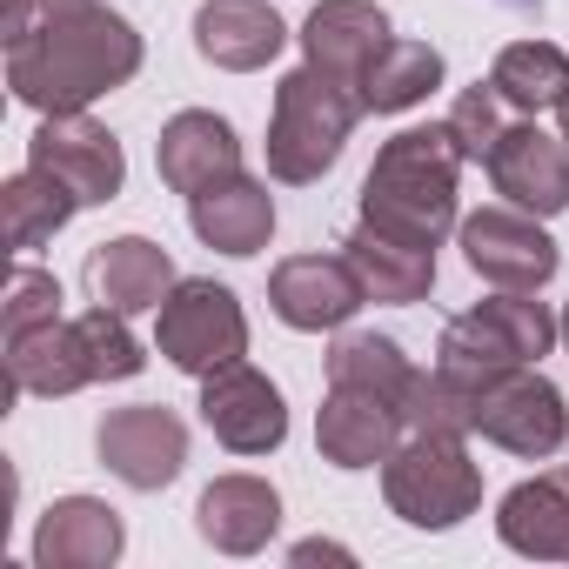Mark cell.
<instances>
[{"instance_id": "1", "label": "cell", "mask_w": 569, "mask_h": 569, "mask_svg": "<svg viewBox=\"0 0 569 569\" xmlns=\"http://www.w3.org/2000/svg\"><path fill=\"white\" fill-rule=\"evenodd\" d=\"M141 74V34L108 0H34V28L8 41V88L34 114H74Z\"/></svg>"}, {"instance_id": "2", "label": "cell", "mask_w": 569, "mask_h": 569, "mask_svg": "<svg viewBox=\"0 0 569 569\" xmlns=\"http://www.w3.org/2000/svg\"><path fill=\"white\" fill-rule=\"evenodd\" d=\"M456 181H462V148H456L449 121L402 128L396 141H382L376 168L362 174V221L382 234H402L416 248H442V234L462 221Z\"/></svg>"}, {"instance_id": "3", "label": "cell", "mask_w": 569, "mask_h": 569, "mask_svg": "<svg viewBox=\"0 0 569 569\" xmlns=\"http://www.w3.org/2000/svg\"><path fill=\"white\" fill-rule=\"evenodd\" d=\"M362 114L369 108H362L356 81H336V74H322L309 61L296 74H281L274 81V108H268V174L289 181V188L322 181L342 161V148H349Z\"/></svg>"}, {"instance_id": "4", "label": "cell", "mask_w": 569, "mask_h": 569, "mask_svg": "<svg viewBox=\"0 0 569 569\" xmlns=\"http://www.w3.org/2000/svg\"><path fill=\"white\" fill-rule=\"evenodd\" d=\"M556 342H562V316H549V302H536V289H496L489 302H469L462 316L442 322L436 369L456 382H482L496 369L542 362Z\"/></svg>"}, {"instance_id": "5", "label": "cell", "mask_w": 569, "mask_h": 569, "mask_svg": "<svg viewBox=\"0 0 569 569\" xmlns=\"http://www.w3.org/2000/svg\"><path fill=\"white\" fill-rule=\"evenodd\" d=\"M382 502L409 529H456L462 516L482 509V469L469 462L462 436L409 429L396 442V456L382 462Z\"/></svg>"}, {"instance_id": "6", "label": "cell", "mask_w": 569, "mask_h": 569, "mask_svg": "<svg viewBox=\"0 0 569 569\" xmlns=\"http://www.w3.org/2000/svg\"><path fill=\"white\" fill-rule=\"evenodd\" d=\"M469 436H482L522 462H542L569 442V402L536 362L496 369V376L469 382Z\"/></svg>"}, {"instance_id": "7", "label": "cell", "mask_w": 569, "mask_h": 569, "mask_svg": "<svg viewBox=\"0 0 569 569\" xmlns=\"http://www.w3.org/2000/svg\"><path fill=\"white\" fill-rule=\"evenodd\" d=\"M154 349L181 369V376H214L228 362L248 356V316H241V296L228 289V281H174L168 302L154 309Z\"/></svg>"}, {"instance_id": "8", "label": "cell", "mask_w": 569, "mask_h": 569, "mask_svg": "<svg viewBox=\"0 0 569 569\" xmlns=\"http://www.w3.org/2000/svg\"><path fill=\"white\" fill-rule=\"evenodd\" d=\"M28 168L54 174L81 208H108L128 181V154L114 141V128H101L88 108L74 114H41L34 141H28Z\"/></svg>"}, {"instance_id": "9", "label": "cell", "mask_w": 569, "mask_h": 569, "mask_svg": "<svg viewBox=\"0 0 569 569\" xmlns=\"http://www.w3.org/2000/svg\"><path fill=\"white\" fill-rule=\"evenodd\" d=\"M456 234H462V261L489 281V289H542V281L556 274V261H562V248L549 241L542 214H522L509 201L462 214Z\"/></svg>"}, {"instance_id": "10", "label": "cell", "mask_w": 569, "mask_h": 569, "mask_svg": "<svg viewBox=\"0 0 569 569\" xmlns=\"http://www.w3.org/2000/svg\"><path fill=\"white\" fill-rule=\"evenodd\" d=\"M94 456L108 476H121L128 489L154 496L181 476L188 462V422L161 402H134V409H108L94 429Z\"/></svg>"}, {"instance_id": "11", "label": "cell", "mask_w": 569, "mask_h": 569, "mask_svg": "<svg viewBox=\"0 0 569 569\" xmlns=\"http://www.w3.org/2000/svg\"><path fill=\"white\" fill-rule=\"evenodd\" d=\"M201 422L234 456H268V449L289 442V402H281V389L248 356L201 376Z\"/></svg>"}, {"instance_id": "12", "label": "cell", "mask_w": 569, "mask_h": 569, "mask_svg": "<svg viewBox=\"0 0 569 569\" xmlns=\"http://www.w3.org/2000/svg\"><path fill=\"white\" fill-rule=\"evenodd\" d=\"M362 302H369V289H362V274H356L349 254H289L268 274V309L289 329H302V336L349 329Z\"/></svg>"}, {"instance_id": "13", "label": "cell", "mask_w": 569, "mask_h": 569, "mask_svg": "<svg viewBox=\"0 0 569 569\" xmlns=\"http://www.w3.org/2000/svg\"><path fill=\"white\" fill-rule=\"evenodd\" d=\"M8 349V389L0 402H21V396H74V389H94L101 382V362H94V342H88V322L74 316H54L41 329H21V336H0Z\"/></svg>"}, {"instance_id": "14", "label": "cell", "mask_w": 569, "mask_h": 569, "mask_svg": "<svg viewBox=\"0 0 569 569\" xmlns=\"http://www.w3.org/2000/svg\"><path fill=\"white\" fill-rule=\"evenodd\" d=\"M482 168H489V188L509 208H522V214H542L549 221V214L569 208V148H562V134H542L536 114L529 121H509Z\"/></svg>"}, {"instance_id": "15", "label": "cell", "mask_w": 569, "mask_h": 569, "mask_svg": "<svg viewBox=\"0 0 569 569\" xmlns=\"http://www.w3.org/2000/svg\"><path fill=\"white\" fill-rule=\"evenodd\" d=\"M402 436L409 429H402L396 402H382L369 389H336L329 382V396L316 409V449H322V462H336V469H376V462L396 456Z\"/></svg>"}, {"instance_id": "16", "label": "cell", "mask_w": 569, "mask_h": 569, "mask_svg": "<svg viewBox=\"0 0 569 569\" xmlns=\"http://www.w3.org/2000/svg\"><path fill=\"white\" fill-rule=\"evenodd\" d=\"M296 41H302L309 68H322L336 81H362L369 61L396 41V28H389V14L376 8V0H316Z\"/></svg>"}, {"instance_id": "17", "label": "cell", "mask_w": 569, "mask_h": 569, "mask_svg": "<svg viewBox=\"0 0 569 569\" xmlns=\"http://www.w3.org/2000/svg\"><path fill=\"white\" fill-rule=\"evenodd\" d=\"M174 281H181V274H174V254H168L161 241H148V234H114V241H101V248L88 254V296H94L101 309H114V316H148V309H161Z\"/></svg>"}, {"instance_id": "18", "label": "cell", "mask_w": 569, "mask_h": 569, "mask_svg": "<svg viewBox=\"0 0 569 569\" xmlns=\"http://www.w3.org/2000/svg\"><path fill=\"white\" fill-rule=\"evenodd\" d=\"M289 48V28L268 0H201L194 8V54L221 74H254Z\"/></svg>"}, {"instance_id": "19", "label": "cell", "mask_w": 569, "mask_h": 569, "mask_svg": "<svg viewBox=\"0 0 569 569\" xmlns=\"http://www.w3.org/2000/svg\"><path fill=\"white\" fill-rule=\"evenodd\" d=\"M154 168L174 194H201V188L241 174V141L214 108H181L154 141Z\"/></svg>"}, {"instance_id": "20", "label": "cell", "mask_w": 569, "mask_h": 569, "mask_svg": "<svg viewBox=\"0 0 569 569\" xmlns=\"http://www.w3.org/2000/svg\"><path fill=\"white\" fill-rule=\"evenodd\" d=\"M121 549H128L121 509H108L101 496H61V502H48V516L34 529L41 569H108V562H121Z\"/></svg>"}, {"instance_id": "21", "label": "cell", "mask_w": 569, "mask_h": 569, "mask_svg": "<svg viewBox=\"0 0 569 569\" xmlns=\"http://www.w3.org/2000/svg\"><path fill=\"white\" fill-rule=\"evenodd\" d=\"M194 529L221 556H254L281 529V496L261 476H214L201 489V502H194Z\"/></svg>"}, {"instance_id": "22", "label": "cell", "mask_w": 569, "mask_h": 569, "mask_svg": "<svg viewBox=\"0 0 569 569\" xmlns=\"http://www.w3.org/2000/svg\"><path fill=\"white\" fill-rule=\"evenodd\" d=\"M496 536L529 562H569V462L516 482L496 502Z\"/></svg>"}, {"instance_id": "23", "label": "cell", "mask_w": 569, "mask_h": 569, "mask_svg": "<svg viewBox=\"0 0 569 569\" xmlns=\"http://www.w3.org/2000/svg\"><path fill=\"white\" fill-rule=\"evenodd\" d=\"M188 228L221 254H261L274 234V194L254 174H228V181L188 194Z\"/></svg>"}, {"instance_id": "24", "label": "cell", "mask_w": 569, "mask_h": 569, "mask_svg": "<svg viewBox=\"0 0 569 569\" xmlns=\"http://www.w3.org/2000/svg\"><path fill=\"white\" fill-rule=\"evenodd\" d=\"M342 254L356 261L369 302L409 309V302H429V289H436V248H416V241L382 234V228H369V221H356V228H349Z\"/></svg>"}, {"instance_id": "25", "label": "cell", "mask_w": 569, "mask_h": 569, "mask_svg": "<svg viewBox=\"0 0 569 569\" xmlns=\"http://www.w3.org/2000/svg\"><path fill=\"white\" fill-rule=\"evenodd\" d=\"M442 54L429 48V41H389L376 61H369V74L356 81V94H362V108L369 114H409L416 101H429L436 88H442Z\"/></svg>"}, {"instance_id": "26", "label": "cell", "mask_w": 569, "mask_h": 569, "mask_svg": "<svg viewBox=\"0 0 569 569\" xmlns=\"http://www.w3.org/2000/svg\"><path fill=\"white\" fill-rule=\"evenodd\" d=\"M329 382L336 389H369V396H382V402H409V389H416V362L402 356V342L396 336H376V329H342L336 336V349H329Z\"/></svg>"}, {"instance_id": "27", "label": "cell", "mask_w": 569, "mask_h": 569, "mask_svg": "<svg viewBox=\"0 0 569 569\" xmlns=\"http://www.w3.org/2000/svg\"><path fill=\"white\" fill-rule=\"evenodd\" d=\"M489 88L516 114H549L569 94V54L556 41H509L496 54V68H489Z\"/></svg>"}, {"instance_id": "28", "label": "cell", "mask_w": 569, "mask_h": 569, "mask_svg": "<svg viewBox=\"0 0 569 569\" xmlns=\"http://www.w3.org/2000/svg\"><path fill=\"white\" fill-rule=\"evenodd\" d=\"M74 214H81V201L54 174H41V168H21V174L0 181V221H8V248H21V254L54 241Z\"/></svg>"}, {"instance_id": "29", "label": "cell", "mask_w": 569, "mask_h": 569, "mask_svg": "<svg viewBox=\"0 0 569 569\" xmlns=\"http://www.w3.org/2000/svg\"><path fill=\"white\" fill-rule=\"evenodd\" d=\"M61 316V281L34 261H21L8 274V302H0V336H21V329H41Z\"/></svg>"}, {"instance_id": "30", "label": "cell", "mask_w": 569, "mask_h": 569, "mask_svg": "<svg viewBox=\"0 0 569 569\" xmlns=\"http://www.w3.org/2000/svg\"><path fill=\"white\" fill-rule=\"evenodd\" d=\"M502 94L489 88V81H476V88H462L456 94V108H449V134H456V148H462V161H489V148L502 141Z\"/></svg>"}, {"instance_id": "31", "label": "cell", "mask_w": 569, "mask_h": 569, "mask_svg": "<svg viewBox=\"0 0 569 569\" xmlns=\"http://www.w3.org/2000/svg\"><path fill=\"white\" fill-rule=\"evenodd\" d=\"M289 562H356V556H349L342 542H322V536H316V542H296Z\"/></svg>"}, {"instance_id": "32", "label": "cell", "mask_w": 569, "mask_h": 569, "mask_svg": "<svg viewBox=\"0 0 569 569\" xmlns=\"http://www.w3.org/2000/svg\"><path fill=\"white\" fill-rule=\"evenodd\" d=\"M556 134H562V148H569V94H562V108H556Z\"/></svg>"}, {"instance_id": "33", "label": "cell", "mask_w": 569, "mask_h": 569, "mask_svg": "<svg viewBox=\"0 0 569 569\" xmlns=\"http://www.w3.org/2000/svg\"><path fill=\"white\" fill-rule=\"evenodd\" d=\"M502 8H516V14H536V8H542V0H502Z\"/></svg>"}, {"instance_id": "34", "label": "cell", "mask_w": 569, "mask_h": 569, "mask_svg": "<svg viewBox=\"0 0 569 569\" xmlns=\"http://www.w3.org/2000/svg\"><path fill=\"white\" fill-rule=\"evenodd\" d=\"M562 349H569V302H562Z\"/></svg>"}]
</instances>
